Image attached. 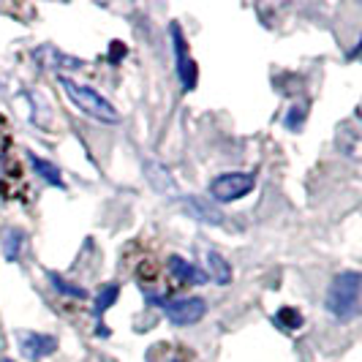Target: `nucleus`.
I'll use <instances>...</instances> for the list:
<instances>
[{
    "label": "nucleus",
    "instance_id": "f257e3e1",
    "mask_svg": "<svg viewBox=\"0 0 362 362\" xmlns=\"http://www.w3.org/2000/svg\"><path fill=\"white\" fill-rule=\"evenodd\" d=\"M360 272L346 270L332 278L329 291H327V310L338 322H351L360 313Z\"/></svg>",
    "mask_w": 362,
    "mask_h": 362
},
{
    "label": "nucleus",
    "instance_id": "f03ea898",
    "mask_svg": "<svg viewBox=\"0 0 362 362\" xmlns=\"http://www.w3.org/2000/svg\"><path fill=\"white\" fill-rule=\"evenodd\" d=\"M57 82H60V88L66 90V95L71 98L74 107H79L85 115H90L93 120H101V123H120V112L112 107L101 93H95L93 88H88V85H79V82H74L71 76H63V74L57 76Z\"/></svg>",
    "mask_w": 362,
    "mask_h": 362
},
{
    "label": "nucleus",
    "instance_id": "7ed1b4c3",
    "mask_svg": "<svg viewBox=\"0 0 362 362\" xmlns=\"http://www.w3.org/2000/svg\"><path fill=\"white\" fill-rule=\"evenodd\" d=\"M256 185L254 172H223L216 180H210V199L218 204L226 202H237L243 197H248Z\"/></svg>",
    "mask_w": 362,
    "mask_h": 362
},
{
    "label": "nucleus",
    "instance_id": "20e7f679",
    "mask_svg": "<svg viewBox=\"0 0 362 362\" xmlns=\"http://www.w3.org/2000/svg\"><path fill=\"white\" fill-rule=\"evenodd\" d=\"M153 305L166 313V319L177 327H194L199 325L207 313V303L202 297H182V300H161V297H150Z\"/></svg>",
    "mask_w": 362,
    "mask_h": 362
},
{
    "label": "nucleus",
    "instance_id": "39448f33",
    "mask_svg": "<svg viewBox=\"0 0 362 362\" xmlns=\"http://www.w3.org/2000/svg\"><path fill=\"white\" fill-rule=\"evenodd\" d=\"M169 33H172L175 57H177V76H180L185 90H194V88H197V66H194V57L188 54V44H185V38H182L180 25H169Z\"/></svg>",
    "mask_w": 362,
    "mask_h": 362
},
{
    "label": "nucleus",
    "instance_id": "423d86ee",
    "mask_svg": "<svg viewBox=\"0 0 362 362\" xmlns=\"http://www.w3.org/2000/svg\"><path fill=\"white\" fill-rule=\"evenodd\" d=\"M19 349L28 360H44L57 351V338L54 335H44V332H22L19 335Z\"/></svg>",
    "mask_w": 362,
    "mask_h": 362
},
{
    "label": "nucleus",
    "instance_id": "0eeeda50",
    "mask_svg": "<svg viewBox=\"0 0 362 362\" xmlns=\"http://www.w3.org/2000/svg\"><path fill=\"white\" fill-rule=\"evenodd\" d=\"M169 275L177 281V286H199L207 281V275L202 270H197L191 262H185L182 256H169V264H166Z\"/></svg>",
    "mask_w": 362,
    "mask_h": 362
},
{
    "label": "nucleus",
    "instance_id": "6e6552de",
    "mask_svg": "<svg viewBox=\"0 0 362 362\" xmlns=\"http://www.w3.org/2000/svg\"><path fill=\"white\" fill-rule=\"evenodd\" d=\"M204 262H207V272H210V278L216 281L218 286L232 284V264L218 254V251H207V254H204Z\"/></svg>",
    "mask_w": 362,
    "mask_h": 362
},
{
    "label": "nucleus",
    "instance_id": "1a4fd4ad",
    "mask_svg": "<svg viewBox=\"0 0 362 362\" xmlns=\"http://www.w3.org/2000/svg\"><path fill=\"white\" fill-rule=\"evenodd\" d=\"M303 322H305V319H303V313H300L297 308H289V305H286V308H281L275 316H272V325L278 327V329H284V332H294V329H300Z\"/></svg>",
    "mask_w": 362,
    "mask_h": 362
},
{
    "label": "nucleus",
    "instance_id": "9d476101",
    "mask_svg": "<svg viewBox=\"0 0 362 362\" xmlns=\"http://www.w3.org/2000/svg\"><path fill=\"white\" fill-rule=\"evenodd\" d=\"M30 163H33L36 175H41V177H44V180L49 182V185H57V188H66V182H63V175H60V169H57L54 163L44 161V158H38V156H30Z\"/></svg>",
    "mask_w": 362,
    "mask_h": 362
},
{
    "label": "nucleus",
    "instance_id": "9b49d317",
    "mask_svg": "<svg viewBox=\"0 0 362 362\" xmlns=\"http://www.w3.org/2000/svg\"><path fill=\"white\" fill-rule=\"evenodd\" d=\"M188 207L199 216V221H204V223H223V216L218 213L213 204H207L204 199H199V197H188Z\"/></svg>",
    "mask_w": 362,
    "mask_h": 362
},
{
    "label": "nucleus",
    "instance_id": "f8f14e48",
    "mask_svg": "<svg viewBox=\"0 0 362 362\" xmlns=\"http://www.w3.org/2000/svg\"><path fill=\"white\" fill-rule=\"evenodd\" d=\"M22 240H25V235L19 229H11V226L6 229V240H3V256H6V262H17L19 259Z\"/></svg>",
    "mask_w": 362,
    "mask_h": 362
},
{
    "label": "nucleus",
    "instance_id": "ddd939ff",
    "mask_svg": "<svg viewBox=\"0 0 362 362\" xmlns=\"http://www.w3.org/2000/svg\"><path fill=\"white\" fill-rule=\"evenodd\" d=\"M117 297H120V286L117 284H109V286H104L101 289V294L95 297V308H93V313L95 316H104L115 303H117Z\"/></svg>",
    "mask_w": 362,
    "mask_h": 362
},
{
    "label": "nucleus",
    "instance_id": "4468645a",
    "mask_svg": "<svg viewBox=\"0 0 362 362\" xmlns=\"http://www.w3.org/2000/svg\"><path fill=\"white\" fill-rule=\"evenodd\" d=\"M47 278L52 281V286L57 291H63V294H69V297H74V300H85L88 297V291L82 289V286H74L71 281H66V278H60L57 272H47Z\"/></svg>",
    "mask_w": 362,
    "mask_h": 362
},
{
    "label": "nucleus",
    "instance_id": "2eb2a0df",
    "mask_svg": "<svg viewBox=\"0 0 362 362\" xmlns=\"http://www.w3.org/2000/svg\"><path fill=\"white\" fill-rule=\"evenodd\" d=\"M305 115H308V101H300V104L291 107V112L286 115V128H289V131H297V128L303 126Z\"/></svg>",
    "mask_w": 362,
    "mask_h": 362
},
{
    "label": "nucleus",
    "instance_id": "dca6fc26",
    "mask_svg": "<svg viewBox=\"0 0 362 362\" xmlns=\"http://www.w3.org/2000/svg\"><path fill=\"white\" fill-rule=\"evenodd\" d=\"M120 54H126V47H123L120 41H112V54H109V60H112V63H117V60H120Z\"/></svg>",
    "mask_w": 362,
    "mask_h": 362
},
{
    "label": "nucleus",
    "instance_id": "f3484780",
    "mask_svg": "<svg viewBox=\"0 0 362 362\" xmlns=\"http://www.w3.org/2000/svg\"><path fill=\"white\" fill-rule=\"evenodd\" d=\"M8 145H11V139H8V136H6L3 131H0V156H3L6 150H8Z\"/></svg>",
    "mask_w": 362,
    "mask_h": 362
},
{
    "label": "nucleus",
    "instance_id": "a211bd4d",
    "mask_svg": "<svg viewBox=\"0 0 362 362\" xmlns=\"http://www.w3.org/2000/svg\"><path fill=\"white\" fill-rule=\"evenodd\" d=\"M0 362H14V360H6V357H0Z\"/></svg>",
    "mask_w": 362,
    "mask_h": 362
}]
</instances>
